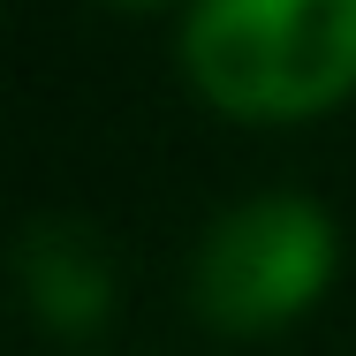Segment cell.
Returning <instances> with one entry per match:
<instances>
[{"instance_id":"277c9868","label":"cell","mask_w":356,"mask_h":356,"mask_svg":"<svg viewBox=\"0 0 356 356\" xmlns=\"http://www.w3.org/2000/svg\"><path fill=\"white\" fill-rule=\"evenodd\" d=\"M122 8H144V0H122Z\"/></svg>"},{"instance_id":"6da1fadb","label":"cell","mask_w":356,"mask_h":356,"mask_svg":"<svg viewBox=\"0 0 356 356\" xmlns=\"http://www.w3.org/2000/svg\"><path fill=\"white\" fill-rule=\"evenodd\" d=\"M190 83L235 122H311L356 91V0H197Z\"/></svg>"},{"instance_id":"3957f363","label":"cell","mask_w":356,"mask_h":356,"mask_svg":"<svg viewBox=\"0 0 356 356\" xmlns=\"http://www.w3.org/2000/svg\"><path fill=\"white\" fill-rule=\"evenodd\" d=\"M15 273H23V296L46 326H99L106 303H114V266H106V243L83 227V220H38L15 250Z\"/></svg>"},{"instance_id":"7a4b0ae2","label":"cell","mask_w":356,"mask_h":356,"mask_svg":"<svg viewBox=\"0 0 356 356\" xmlns=\"http://www.w3.org/2000/svg\"><path fill=\"white\" fill-rule=\"evenodd\" d=\"M334 220L311 197H250L235 213L213 220V235L197 243V273L190 303L213 334H273L288 318H303L326 281H334Z\"/></svg>"}]
</instances>
